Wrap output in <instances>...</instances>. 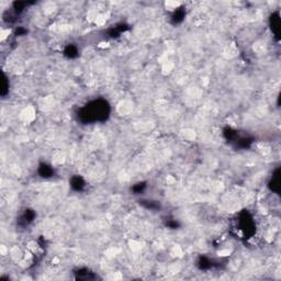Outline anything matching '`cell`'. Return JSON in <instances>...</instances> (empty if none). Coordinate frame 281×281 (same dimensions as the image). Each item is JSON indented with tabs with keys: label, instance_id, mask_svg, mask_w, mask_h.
<instances>
[{
	"label": "cell",
	"instance_id": "cell-1",
	"mask_svg": "<svg viewBox=\"0 0 281 281\" xmlns=\"http://www.w3.org/2000/svg\"><path fill=\"white\" fill-rule=\"evenodd\" d=\"M109 116V107L104 101H95L82 109L80 116L85 121H102Z\"/></svg>",
	"mask_w": 281,
	"mask_h": 281
},
{
	"label": "cell",
	"instance_id": "cell-2",
	"mask_svg": "<svg viewBox=\"0 0 281 281\" xmlns=\"http://www.w3.org/2000/svg\"><path fill=\"white\" fill-rule=\"evenodd\" d=\"M71 186H73L74 189L80 190V189H82V187H84V181H82V178L75 177V178H73V180H71Z\"/></svg>",
	"mask_w": 281,
	"mask_h": 281
},
{
	"label": "cell",
	"instance_id": "cell-3",
	"mask_svg": "<svg viewBox=\"0 0 281 281\" xmlns=\"http://www.w3.org/2000/svg\"><path fill=\"white\" fill-rule=\"evenodd\" d=\"M40 173H41V175H42L43 177H48L51 173H52V169H51L50 167H47V166L42 165L41 166V168H40Z\"/></svg>",
	"mask_w": 281,
	"mask_h": 281
},
{
	"label": "cell",
	"instance_id": "cell-4",
	"mask_svg": "<svg viewBox=\"0 0 281 281\" xmlns=\"http://www.w3.org/2000/svg\"><path fill=\"white\" fill-rule=\"evenodd\" d=\"M65 53H66V54H67L68 56H70V57H71V56L75 55V53H77V51H76V48L71 46V47H68V50H66Z\"/></svg>",
	"mask_w": 281,
	"mask_h": 281
}]
</instances>
